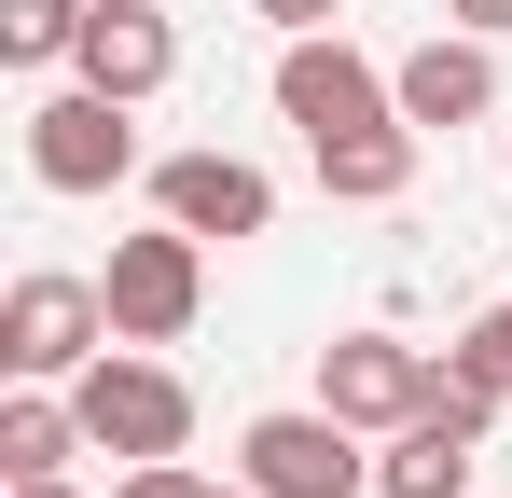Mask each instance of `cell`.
<instances>
[{
    "label": "cell",
    "mask_w": 512,
    "mask_h": 498,
    "mask_svg": "<svg viewBox=\"0 0 512 498\" xmlns=\"http://www.w3.org/2000/svg\"><path fill=\"white\" fill-rule=\"evenodd\" d=\"M236 485L263 498H374V429H346L333 402H277L236 429Z\"/></svg>",
    "instance_id": "6da1fadb"
},
{
    "label": "cell",
    "mask_w": 512,
    "mask_h": 498,
    "mask_svg": "<svg viewBox=\"0 0 512 498\" xmlns=\"http://www.w3.org/2000/svg\"><path fill=\"white\" fill-rule=\"evenodd\" d=\"M70 402H84L97 457H194V388H180L153 346H97L84 374H70Z\"/></svg>",
    "instance_id": "7a4b0ae2"
},
{
    "label": "cell",
    "mask_w": 512,
    "mask_h": 498,
    "mask_svg": "<svg viewBox=\"0 0 512 498\" xmlns=\"http://www.w3.org/2000/svg\"><path fill=\"white\" fill-rule=\"evenodd\" d=\"M97 346H111V291H97V277H56V263H28V277L0 291V374H28V388H70Z\"/></svg>",
    "instance_id": "3957f363"
},
{
    "label": "cell",
    "mask_w": 512,
    "mask_h": 498,
    "mask_svg": "<svg viewBox=\"0 0 512 498\" xmlns=\"http://www.w3.org/2000/svg\"><path fill=\"white\" fill-rule=\"evenodd\" d=\"M28 180L42 194H111V180H139V125H125V97L111 83H56V97H28Z\"/></svg>",
    "instance_id": "277c9868"
},
{
    "label": "cell",
    "mask_w": 512,
    "mask_h": 498,
    "mask_svg": "<svg viewBox=\"0 0 512 498\" xmlns=\"http://www.w3.org/2000/svg\"><path fill=\"white\" fill-rule=\"evenodd\" d=\"M111 346H180V332L208 319V236H180V222H153V236H111Z\"/></svg>",
    "instance_id": "5b68a950"
},
{
    "label": "cell",
    "mask_w": 512,
    "mask_h": 498,
    "mask_svg": "<svg viewBox=\"0 0 512 498\" xmlns=\"http://www.w3.org/2000/svg\"><path fill=\"white\" fill-rule=\"evenodd\" d=\"M277 111H291L305 139H346V125H388L402 83L374 70L346 28H291V42H277Z\"/></svg>",
    "instance_id": "8992f818"
},
{
    "label": "cell",
    "mask_w": 512,
    "mask_h": 498,
    "mask_svg": "<svg viewBox=\"0 0 512 498\" xmlns=\"http://www.w3.org/2000/svg\"><path fill=\"white\" fill-rule=\"evenodd\" d=\"M429 388H443V360L429 346H402V332H333L319 346V402L346 415V429H402V415H429Z\"/></svg>",
    "instance_id": "52a82bcc"
},
{
    "label": "cell",
    "mask_w": 512,
    "mask_h": 498,
    "mask_svg": "<svg viewBox=\"0 0 512 498\" xmlns=\"http://www.w3.org/2000/svg\"><path fill=\"white\" fill-rule=\"evenodd\" d=\"M153 222H180V236H263V222H277V180H263L250 153H222V139H208V153H167L153 166Z\"/></svg>",
    "instance_id": "ba28073f"
},
{
    "label": "cell",
    "mask_w": 512,
    "mask_h": 498,
    "mask_svg": "<svg viewBox=\"0 0 512 498\" xmlns=\"http://www.w3.org/2000/svg\"><path fill=\"white\" fill-rule=\"evenodd\" d=\"M388 83H402V125H429V139L499 111V56H485V28H429V42H416Z\"/></svg>",
    "instance_id": "9c48e42d"
},
{
    "label": "cell",
    "mask_w": 512,
    "mask_h": 498,
    "mask_svg": "<svg viewBox=\"0 0 512 498\" xmlns=\"http://www.w3.org/2000/svg\"><path fill=\"white\" fill-rule=\"evenodd\" d=\"M70 70H84V83H111V97L139 111V97H167V70H180V28L153 14V0H97V14H84V56H70Z\"/></svg>",
    "instance_id": "30bf717a"
},
{
    "label": "cell",
    "mask_w": 512,
    "mask_h": 498,
    "mask_svg": "<svg viewBox=\"0 0 512 498\" xmlns=\"http://www.w3.org/2000/svg\"><path fill=\"white\" fill-rule=\"evenodd\" d=\"M319 153V194H346V208H402L416 194V166H429V125H346V139H305Z\"/></svg>",
    "instance_id": "8fae6325"
},
{
    "label": "cell",
    "mask_w": 512,
    "mask_h": 498,
    "mask_svg": "<svg viewBox=\"0 0 512 498\" xmlns=\"http://www.w3.org/2000/svg\"><path fill=\"white\" fill-rule=\"evenodd\" d=\"M84 443H97V429H84L70 388H28V374H14V402H0V485H56Z\"/></svg>",
    "instance_id": "7c38bea8"
},
{
    "label": "cell",
    "mask_w": 512,
    "mask_h": 498,
    "mask_svg": "<svg viewBox=\"0 0 512 498\" xmlns=\"http://www.w3.org/2000/svg\"><path fill=\"white\" fill-rule=\"evenodd\" d=\"M471 443L485 429H457V415H402L374 443V498H471Z\"/></svg>",
    "instance_id": "4fadbf2b"
},
{
    "label": "cell",
    "mask_w": 512,
    "mask_h": 498,
    "mask_svg": "<svg viewBox=\"0 0 512 498\" xmlns=\"http://www.w3.org/2000/svg\"><path fill=\"white\" fill-rule=\"evenodd\" d=\"M84 14L97 0H0V56L14 70H56V56H84Z\"/></svg>",
    "instance_id": "5bb4252c"
},
{
    "label": "cell",
    "mask_w": 512,
    "mask_h": 498,
    "mask_svg": "<svg viewBox=\"0 0 512 498\" xmlns=\"http://www.w3.org/2000/svg\"><path fill=\"white\" fill-rule=\"evenodd\" d=\"M111 498H208V471H194V457H125Z\"/></svg>",
    "instance_id": "9a60e30c"
},
{
    "label": "cell",
    "mask_w": 512,
    "mask_h": 498,
    "mask_svg": "<svg viewBox=\"0 0 512 498\" xmlns=\"http://www.w3.org/2000/svg\"><path fill=\"white\" fill-rule=\"evenodd\" d=\"M250 14H263V28H333L346 0H250Z\"/></svg>",
    "instance_id": "2e32d148"
},
{
    "label": "cell",
    "mask_w": 512,
    "mask_h": 498,
    "mask_svg": "<svg viewBox=\"0 0 512 498\" xmlns=\"http://www.w3.org/2000/svg\"><path fill=\"white\" fill-rule=\"evenodd\" d=\"M443 28H485V42H499V28H512V0H443Z\"/></svg>",
    "instance_id": "e0dca14e"
},
{
    "label": "cell",
    "mask_w": 512,
    "mask_h": 498,
    "mask_svg": "<svg viewBox=\"0 0 512 498\" xmlns=\"http://www.w3.org/2000/svg\"><path fill=\"white\" fill-rule=\"evenodd\" d=\"M14 498H84V485H70V471H56V485H14Z\"/></svg>",
    "instance_id": "ac0fdd59"
},
{
    "label": "cell",
    "mask_w": 512,
    "mask_h": 498,
    "mask_svg": "<svg viewBox=\"0 0 512 498\" xmlns=\"http://www.w3.org/2000/svg\"><path fill=\"white\" fill-rule=\"evenodd\" d=\"M208 498H263V485H208Z\"/></svg>",
    "instance_id": "d6986e66"
},
{
    "label": "cell",
    "mask_w": 512,
    "mask_h": 498,
    "mask_svg": "<svg viewBox=\"0 0 512 498\" xmlns=\"http://www.w3.org/2000/svg\"><path fill=\"white\" fill-rule=\"evenodd\" d=\"M499 166H512V139H499Z\"/></svg>",
    "instance_id": "ffe728a7"
}]
</instances>
